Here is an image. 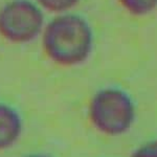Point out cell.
<instances>
[{
	"instance_id": "cell-6",
	"label": "cell",
	"mask_w": 157,
	"mask_h": 157,
	"mask_svg": "<svg viewBox=\"0 0 157 157\" xmlns=\"http://www.w3.org/2000/svg\"><path fill=\"white\" fill-rule=\"evenodd\" d=\"M43 11L52 13L55 15L71 12L78 6L80 0H34Z\"/></svg>"
},
{
	"instance_id": "cell-1",
	"label": "cell",
	"mask_w": 157,
	"mask_h": 157,
	"mask_svg": "<svg viewBox=\"0 0 157 157\" xmlns=\"http://www.w3.org/2000/svg\"><path fill=\"white\" fill-rule=\"evenodd\" d=\"M45 56L63 67L82 65L94 47V33L85 17L72 12L55 15L46 22L41 35Z\"/></svg>"
},
{
	"instance_id": "cell-2",
	"label": "cell",
	"mask_w": 157,
	"mask_h": 157,
	"mask_svg": "<svg viewBox=\"0 0 157 157\" xmlns=\"http://www.w3.org/2000/svg\"><path fill=\"white\" fill-rule=\"evenodd\" d=\"M89 123L98 133L120 137L132 130L137 118V108L132 95L116 86L95 91L87 108Z\"/></svg>"
},
{
	"instance_id": "cell-3",
	"label": "cell",
	"mask_w": 157,
	"mask_h": 157,
	"mask_svg": "<svg viewBox=\"0 0 157 157\" xmlns=\"http://www.w3.org/2000/svg\"><path fill=\"white\" fill-rule=\"evenodd\" d=\"M44 11L34 0H11L0 9V36L13 44H29L41 38Z\"/></svg>"
},
{
	"instance_id": "cell-4",
	"label": "cell",
	"mask_w": 157,
	"mask_h": 157,
	"mask_svg": "<svg viewBox=\"0 0 157 157\" xmlns=\"http://www.w3.org/2000/svg\"><path fill=\"white\" fill-rule=\"evenodd\" d=\"M24 121L18 109L0 102V152L12 149L21 139Z\"/></svg>"
},
{
	"instance_id": "cell-7",
	"label": "cell",
	"mask_w": 157,
	"mask_h": 157,
	"mask_svg": "<svg viewBox=\"0 0 157 157\" xmlns=\"http://www.w3.org/2000/svg\"><path fill=\"white\" fill-rule=\"evenodd\" d=\"M130 157H157V137L138 145L132 151Z\"/></svg>"
},
{
	"instance_id": "cell-8",
	"label": "cell",
	"mask_w": 157,
	"mask_h": 157,
	"mask_svg": "<svg viewBox=\"0 0 157 157\" xmlns=\"http://www.w3.org/2000/svg\"><path fill=\"white\" fill-rule=\"evenodd\" d=\"M23 157H54V156L47 153H39V152H38V153H29Z\"/></svg>"
},
{
	"instance_id": "cell-5",
	"label": "cell",
	"mask_w": 157,
	"mask_h": 157,
	"mask_svg": "<svg viewBox=\"0 0 157 157\" xmlns=\"http://www.w3.org/2000/svg\"><path fill=\"white\" fill-rule=\"evenodd\" d=\"M125 11L133 16H147L157 9V0H117Z\"/></svg>"
}]
</instances>
